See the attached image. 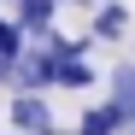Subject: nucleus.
<instances>
[{
	"label": "nucleus",
	"instance_id": "nucleus-8",
	"mask_svg": "<svg viewBox=\"0 0 135 135\" xmlns=\"http://www.w3.org/2000/svg\"><path fill=\"white\" fill-rule=\"evenodd\" d=\"M123 135H135V118H129V129H123Z\"/></svg>",
	"mask_w": 135,
	"mask_h": 135
},
{
	"label": "nucleus",
	"instance_id": "nucleus-5",
	"mask_svg": "<svg viewBox=\"0 0 135 135\" xmlns=\"http://www.w3.org/2000/svg\"><path fill=\"white\" fill-rule=\"evenodd\" d=\"M123 30H129L123 0H106V6H94V24H88V35H94V41H118Z\"/></svg>",
	"mask_w": 135,
	"mask_h": 135
},
{
	"label": "nucleus",
	"instance_id": "nucleus-7",
	"mask_svg": "<svg viewBox=\"0 0 135 135\" xmlns=\"http://www.w3.org/2000/svg\"><path fill=\"white\" fill-rule=\"evenodd\" d=\"M24 47H30L24 24H18V18H0V65H18V59H24Z\"/></svg>",
	"mask_w": 135,
	"mask_h": 135
},
{
	"label": "nucleus",
	"instance_id": "nucleus-10",
	"mask_svg": "<svg viewBox=\"0 0 135 135\" xmlns=\"http://www.w3.org/2000/svg\"><path fill=\"white\" fill-rule=\"evenodd\" d=\"M6 6H18V0H6Z\"/></svg>",
	"mask_w": 135,
	"mask_h": 135
},
{
	"label": "nucleus",
	"instance_id": "nucleus-3",
	"mask_svg": "<svg viewBox=\"0 0 135 135\" xmlns=\"http://www.w3.org/2000/svg\"><path fill=\"white\" fill-rule=\"evenodd\" d=\"M123 129H129V112L112 100V94H106L100 106H88L82 123H76V135H123Z\"/></svg>",
	"mask_w": 135,
	"mask_h": 135
},
{
	"label": "nucleus",
	"instance_id": "nucleus-6",
	"mask_svg": "<svg viewBox=\"0 0 135 135\" xmlns=\"http://www.w3.org/2000/svg\"><path fill=\"white\" fill-rule=\"evenodd\" d=\"M53 88H94V65H88L82 53H71V59H53Z\"/></svg>",
	"mask_w": 135,
	"mask_h": 135
},
{
	"label": "nucleus",
	"instance_id": "nucleus-9",
	"mask_svg": "<svg viewBox=\"0 0 135 135\" xmlns=\"http://www.w3.org/2000/svg\"><path fill=\"white\" fill-rule=\"evenodd\" d=\"M6 135H24V129H6Z\"/></svg>",
	"mask_w": 135,
	"mask_h": 135
},
{
	"label": "nucleus",
	"instance_id": "nucleus-1",
	"mask_svg": "<svg viewBox=\"0 0 135 135\" xmlns=\"http://www.w3.org/2000/svg\"><path fill=\"white\" fill-rule=\"evenodd\" d=\"M0 88H12V94H41V88H53V59H47V47H24L18 65H0Z\"/></svg>",
	"mask_w": 135,
	"mask_h": 135
},
{
	"label": "nucleus",
	"instance_id": "nucleus-11",
	"mask_svg": "<svg viewBox=\"0 0 135 135\" xmlns=\"http://www.w3.org/2000/svg\"><path fill=\"white\" fill-rule=\"evenodd\" d=\"M94 6H106V0H94Z\"/></svg>",
	"mask_w": 135,
	"mask_h": 135
},
{
	"label": "nucleus",
	"instance_id": "nucleus-2",
	"mask_svg": "<svg viewBox=\"0 0 135 135\" xmlns=\"http://www.w3.org/2000/svg\"><path fill=\"white\" fill-rule=\"evenodd\" d=\"M12 129H24V135H59L41 94H12Z\"/></svg>",
	"mask_w": 135,
	"mask_h": 135
},
{
	"label": "nucleus",
	"instance_id": "nucleus-4",
	"mask_svg": "<svg viewBox=\"0 0 135 135\" xmlns=\"http://www.w3.org/2000/svg\"><path fill=\"white\" fill-rule=\"evenodd\" d=\"M59 6H65V0H18V6H12V18L24 24V35H30V41H41V35L53 30Z\"/></svg>",
	"mask_w": 135,
	"mask_h": 135
}]
</instances>
